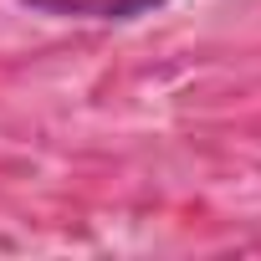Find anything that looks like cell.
Returning a JSON list of instances; mask_svg holds the SVG:
<instances>
[{
  "instance_id": "obj_1",
  "label": "cell",
  "mask_w": 261,
  "mask_h": 261,
  "mask_svg": "<svg viewBox=\"0 0 261 261\" xmlns=\"http://www.w3.org/2000/svg\"><path fill=\"white\" fill-rule=\"evenodd\" d=\"M21 6L46 11V16H77V21H134L169 6V0H21Z\"/></svg>"
}]
</instances>
